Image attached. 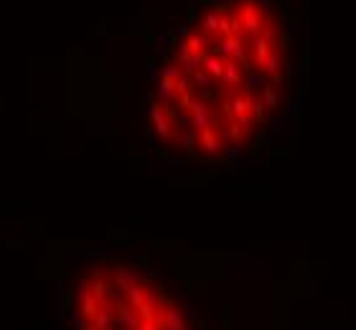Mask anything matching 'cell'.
<instances>
[{
  "label": "cell",
  "mask_w": 356,
  "mask_h": 330,
  "mask_svg": "<svg viewBox=\"0 0 356 330\" xmlns=\"http://www.w3.org/2000/svg\"><path fill=\"white\" fill-rule=\"evenodd\" d=\"M69 295V330H196L184 297L156 272L125 259L89 264Z\"/></svg>",
  "instance_id": "obj_1"
}]
</instances>
